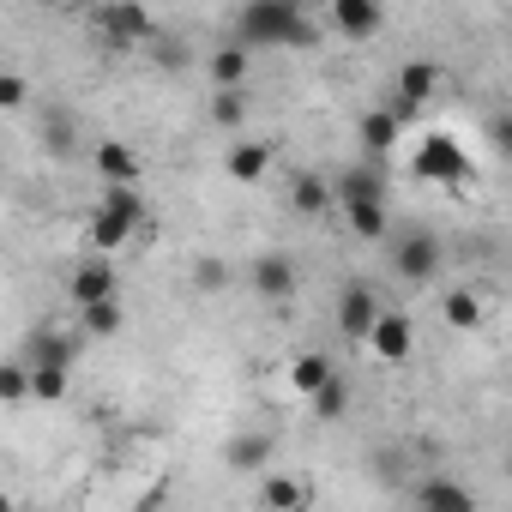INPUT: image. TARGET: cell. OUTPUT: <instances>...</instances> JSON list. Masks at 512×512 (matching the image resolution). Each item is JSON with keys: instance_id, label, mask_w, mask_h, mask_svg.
I'll return each mask as SVG.
<instances>
[{"instance_id": "6da1fadb", "label": "cell", "mask_w": 512, "mask_h": 512, "mask_svg": "<svg viewBox=\"0 0 512 512\" xmlns=\"http://www.w3.org/2000/svg\"><path fill=\"white\" fill-rule=\"evenodd\" d=\"M235 43L247 49H314L320 25L308 19V0H247L235 19Z\"/></svg>"}, {"instance_id": "7a4b0ae2", "label": "cell", "mask_w": 512, "mask_h": 512, "mask_svg": "<svg viewBox=\"0 0 512 512\" xmlns=\"http://www.w3.org/2000/svg\"><path fill=\"white\" fill-rule=\"evenodd\" d=\"M145 223H151V211H145L139 187H103V199H97L91 217H85V235H91L97 253H121Z\"/></svg>"}, {"instance_id": "3957f363", "label": "cell", "mask_w": 512, "mask_h": 512, "mask_svg": "<svg viewBox=\"0 0 512 512\" xmlns=\"http://www.w3.org/2000/svg\"><path fill=\"white\" fill-rule=\"evenodd\" d=\"M410 181H422V187H470L476 181V163H470V151L452 133L428 127L410 145Z\"/></svg>"}, {"instance_id": "277c9868", "label": "cell", "mask_w": 512, "mask_h": 512, "mask_svg": "<svg viewBox=\"0 0 512 512\" xmlns=\"http://www.w3.org/2000/svg\"><path fill=\"white\" fill-rule=\"evenodd\" d=\"M91 31H97V43L103 49H145V43H157V19H151V7L145 0H109V7L91 19Z\"/></svg>"}, {"instance_id": "5b68a950", "label": "cell", "mask_w": 512, "mask_h": 512, "mask_svg": "<svg viewBox=\"0 0 512 512\" xmlns=\"http://www.w3.org/2000/svg\"><path fill=\"white\" fill-rule=\"evenodd\" d=\"M362 350H368L380 368H404V362L416 356V320H410L404 308H380V314L368 320V332H362Z\"/></svg>"}, {"instance_id": "8992f818", "label": "cell", "mask_w": 512, "mask_h": 512, "mask_svg": "<svg viewBox=\"0 0 512 512\" xmlns=\"http://www.w3.org/2000/svg\"><path fill=\"white\" fill-rule=\"evenodd\" d=\"M392 272H398L404 284H434V278L446 272V247H440V235H434V229L398 235V247H392Z\"/></svg>"}, {"instance_id": "52a82bcc", "label": "cell", "mask_w": 512, "mask_h": 512, "mask_svg": "<svg viewBox=\"0 0 512 512\" xmlns=\"http://www.w3.org/2000/svg\"><path fill=\"white\" fill-rule=\"evenodd\" d=\"M326 25L344 43H374L386 31V0H326Z\"/></svg>"}, {"instance_id": "ba28073f", "label": "cell", "mask_w": 512, "mask_h": 512, "mask_svg": "<svg viewBox=\"0 0 512 512\" xmlns=\"http://www.w3.org/2000/svg\"><path fill=\"white\" fill-rule=\"evenodd\" d=\"M79 350H85V332H79V326H55V320L31 326V338H25V362H31V368H37V362H49V368H73Z\"/></svg>"}, {"instance_id": "9c48e42d", "label": "cell", "mask_w": 512, "mask_h": 512, "mask_svg": "<svg viewBox=\"0 0 512 512\" xmlns=\"http://www.w3.org/2000/svg\"><path fill=\"white\" fill-rule=\"evenodd\" d=\"M440 79H446V73H440V61H404V67H398V79H392V91H398V109L416 121V115H422V109L440 97Z\"/></svg>"}, {"instance_id": "30bf717a", "label": "cell", "mask_w": 512, "mask_h": 512, "mask_svg": "<svg viewBox=\"0 0 512 512\" xmlns=\"http://www.w3.org/2000/svg\"><path fill=\"white\" fill-rule=\"evenodd\" d=\"M380 308H386L380 290H374L368 278H350V284L338 290V332H344V344H362V332H368V320H374Z\"/></svg>"}, {"instance_id": "8fae6325", "label": "cell", "mask_w": 512, "mask_h": 512, "mask_svg": "<svg viewBox=\"0 0 512 512\" xmlns=\"http://www.w3.org/2000/svg\"><path fill=\"white\" fill-rule=\"evenodd\" d=\"M272 163H278V145H266V139H235V145L223 151V175H229L235 187H260V181L272 175Z\"/></svg>"}, {"instance_id": "7c38bea8", "label": "cell", "mask_w": 512, "mask_h": 512, "mask_svg": "<svg viewBox=\"0 0 512 512\" xmlns=\"http://www.w3.org/2000/svg\"><path fill=\"white\" fill-rule=\"evenodd\" d=\"M91 169H97L103 187H139V175H145V163H139V151L127 139H97Z\"/></svg>"}, {"instance_id": "4fadbf2b", "label": "cell", "mask_w": 512, "mask_h": 512, "mask_svg": "<svg viewBox=\"0 0 512 512\" xmlns=\"http://www.w3.org/2000/svg\"><path fill=\"white\" fill-rule=\"evenodd\" d=\"M247 284H253V296H260V302H290L296 284H302V272H296L290 253H266V260H253Z\"/></svg>"}, {"instance_id": "5bb4252c", "label": "cell", "mask_w": 512, "mask_h": 512, "mask_svg": "<svg viewBox=\"0 0 512 512\" xmlns=\"http://www.w3.org/2000/svg\"><path fill=\"white\" fill-rule=\"evenodd\" d=\"M410 127H416V121H410L398 103H386V109H368V115L356 121V133H362V151H374V157H380V151H398Z\"/></svg>"}, {"instance_id": "9a60e30c", "label": "cell", "mask_w": 512, "mask_h": 512, "mask_svg": "<svg viewBox=\"0 0 512 512\" xmlns=\"http://www.w3.org/2000/svg\"><path fill=\"white\" fill-rule=\"evenodd\" d=\"M272 458H278V434H266V428H253V434H235L229 446H223V464L229 470H272Z\"/></svg>"}, {"instance_id": "2e32d148", "label": "cell", "mask_w": 512, "mask_h": 512, "mask_svg": "<svg viewBox=\"0 0 512 512\" xmlns=\"http://www.w3.org/2000/svg\"><path fill=\"white\" fill-rule=\"evenodd\" d=\"M67 296H73V308L103 302V296H121V278H115V266H109V253H103V260H85V266L67 278Z\"/></svg>"}, {"instance_id": "e0dca14e", "label": "cell", "mask_w": 512, "mask_h": 512, "mask_svg": "<svg viewBox=\"0 0 512 512\" xmlns=\"http://www.w3.org/2000/svg\"><path fill=\"white\" fill-rule=\"evenodd\" d=\"M338 211H344V229L356 241H386V229H392L386 199H338Z\"/></svg>"}, {"instance_id": "ac0fdd59", "label": "cell", "mask_w": 512, "mask_h": 512, "mask_svg": "<svg viewBox=\"0 0 512 512\" xmlns=\"http://www.w3.org/2000/svg\"><path fill=\"white\" fill-rule=\"evenodd\" d=\"M290 205H296L302 217H332V211H338V199H332V181H326V175H314V169L290 175Z\"/></svg>"}, {"instance_id": "d6986e66", "label": "cell", "mask_w": 512, "mask_h": 512, "mask_svg": "<svg viewBox=\"0 0 512 512\" xmlns=\"http://www.w3.org/2000/svg\"><path fill=\"white\" fill-rule=\"evenodd\" d=\"M416 506H422V512H476V494H470L464 482L428 476V482H416Z\"/></svg>"}, {"instance_id": "ffe728a7", "label": "cell", "mask_w": 512, "mask_h": 512, "mask_svg": "<svg viewBox=\"0 0 512 512\" xmlns=\"http://www.w3.org/2000/svg\"><path fill=\"white\" fill-rule=\"evenodd\" d=\"M260 506H272V512H302V506H314V488H308L302 476L272 470V476L260 482Z\"/></svg>"}, {"instance_id": "44dd1931", "label": "cell", "mask_w": 512, "mask_h": 512, "mask_svg": "<svg viewBox=\"0 0 512 512\" xmlns=\"http://www.w3.org/2000/svg\"><path fill=\"white\" fill-rule=\"evenodd\" d=\"M440 314H446V326H452V332H476V326H482V314H488V302H482V290L458 284V290H446Z\"/></svg>"}, {"instance_id": "7402d4cb", "label": "cell", "mask_w": 512, "mask_h": 512, "mask_svg": "<svg viewBox=\"0 0 512 512\" xmlns=\"http://www.w3.org/2000/svg\"><path fill=\"white\" fill-rule=\"evenodd\" d=\"M344 410H350V386H344V374L332 368V374L308 392V416H314V422H344Z\"/></svg>"}, {"instance_id": "603a6c76", "label": "cell", "mask_w": 512, "mask_h": 512, "mask_svg": "<svg viewBox=\"0 0 512 512\" xmlns=\"http://www.w3.org/2000/svg\"><path fill=\"white\" fill-rule=\"evenodd\" d=\"M121 326H127L121 296H103V302H85V308H79V332H85V338H115Z\"/></svg>"}, {"instance_id": "cb8c5ba5", "label": "cell", "mask_w": 512, "mask_h": 512, "mask_svg": "<svg viewBox=\"0 0 512 512\" xmlns=\"http://www.w3.org/2000/svg\"><path fill=\"white\" fill-rule=\"evenodd\" d=\"M247 43H217L211 49V85H247Z\"/></svg>"}, {"instance_id": "d4e9b609", "label": "cell", "mask_w": 512, "mask_h": 512, "mask_svg": "<svg viewBox=\"0 0 512 512\" xmlns=\"http://www.w3.org/2000/svg\"><path fill=\"white\" fill-rule=\"evenodd\" d=\"M31 368V362H25ZM73 392V368H49V362H37L31 368V404H61Z\"/></svg>"}, {"instance_id": "484cf974", "label": "cell", "mask_w": 512, "mask_h": 512, "mask_svg": "<svg viewBox=\"0 0 512 512\" xmlns=\"http://www.w3.org/2000/svg\"><path fill=\"white\" fill-rule=\"evenodd\" d=\"M332 199H386V175H374V169H344V175L332 181Z\"/></svg>"}, {"instance_id": "4316f807", "label": "cell", "mask_w": 512, "mask_h": 512, "mask_svg": "<svg viewBox=\"0 0 512 512\" xmlns=\"http://www.w3.org/2000/svg\"><path fill=\"white\" fill-rule=\"evenodd\" d=\"M326 374H332V356H320V350H302V356L290 362V386H296L302 398H308V392H314Z\"/></svg>"}, {"instance_id": "83f0119b", "label": "cell", "mask_w": 512, "mask_h": 512, "mask_svg": "<svg viewBox=\"0 0 512 512\" xmlns=\"http://www.w3.org/2000/svg\"><path fill=\"white\" fill-rule=\"evenodd\" d=\"M0 404H31V368H25V356L0 362Z\"/></svg>"}, {"instance_id": "f1b7e54d", "label": "cell", "mask_w": 512, "mask_h": 512, "mask_svg": "<svg viewBox=\"0 0 512 512\" xmlns=\"http://www.w3.org/2000/svg\"><path fill=\"white\" fill-rule=\"evenodd\" d=\"M211 121H217V127H241V121H247V97H241V85H217V97H211Z\"/></svg>"}, {"instance_id": "f546056e", "label": "cell", "mask_w": 512, "mask_h": 512, "mask_svg": "<svg viewBox=\"0 0 512 512\" xmlns=\"http://www.w3.org/2000/svg\"><path fill=\"white\" fill-rule=\"evenodd\" d=\"M19 109H31V79L0 67V115H19Z\"/></svg>"}, {"instance_id": "4dcf8cb0", "label": "cell", "mask_w": 512, "mask_h": 512, "mask_svg": "<svg viewBox=\"0 0 512 512\" xmlns=\"http://www.w3.org/2000/svg\"><path fill=\"white\" fill-rule=\"evenodd\" d=\"M193 272H199V278H193L199 290H223V284H229V266H223V260H199Z\"/></svg>"}, {"instance_id": "1f68e13d", "label": "cell", "mask_w": 512, "mask_h": 512, "mask_svg": "<svg viewBox=\"0 0 512 512\" xmlns=\"http://www.w3.org/2000/svg\"><path fill=\"white\" fill-rule=\"evenodd\" d=\"M43 139H49V151H61V157L73 151V133H67V121H61V115H49V127H43Z\"/></svg>"}, {"instance_id": "d6a6232c", "label": "cell", "mask_w": 512, "mask_h": 512, "mask_svg": "<svg viewBox=\"0 0 512 512\" xmlns=\"http://www.w3.org/2000/svg\"><path fill=\"white\" fill-rule=\"evenodd\" d=\"M37 7H49V13H67V7H79V0H37Z\"/></svg>"}, {"instance_id": "836d02e7", "label": "cell", "mask_w": 512, "mask_h": 512, "mask_svg": "<svg viewBox=\"0 0 512 512\" xmlns=\"http://www.w3.org/2000/svg\"><path fill=\"white\" fill-rule=\"evenodd\" d=\"M0 506H13V494H0Z\"/></svg>"}]
</instances>
